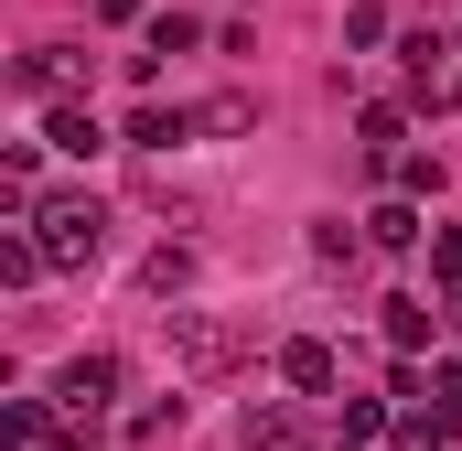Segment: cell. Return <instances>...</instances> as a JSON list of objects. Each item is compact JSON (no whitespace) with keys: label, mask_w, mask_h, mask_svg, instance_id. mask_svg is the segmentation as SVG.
<instances>
[{"label":"cell","mask_w":462,"mask_h":451,"mask_svg":"<svg viewBox=\"0 0 462 451\" xmlns=\"http://www.w3.org/2000/svg\"><path fill=\"white\" fill-rule=\"evenodd\" d=\"M32 236H43L54 269H97V247H108V205H97V194H43V205H32Z\"/></svg>","instance_id":"6da1fadb"},{"label":"cell","mask_w":462,"mask_h":451,"mask_svg":"<svg viewBox=\"0 0 462 451\" xmlns=\"http://www.w3.org/2000/svg\"><path fill=\"white\" fill-rule=\"evenodd\" d=\"M236 365H247V334H236V323H216V312H172V376L205 387V376H236Z\"/></svg>","instance_id":"7a4b0ae2"},{"label":"cell","mask_w":462,"mask_h":451,"mask_svg":"<svg viewBox=\"0 0 462 451\" xmlns=\"http://www.w3.org/2000/svg\"><path fill=\"white\" fill-rule=\"evenodd\" d=\"M54 409H65L76 430H97V419L118 409V354H108V344H87V354L54 365Z\"/></svg>","instance_id":"3957f363"},{"label":"cell","mask_w":462,"mask_h":451,"mask_svg":"<svg viewBox=\"0 0 462 451\" xmlns=\"http://www.w3.org/2000/svg\"><path fill=\"white\" fill-rule=\"evenodd\" d=\"M0 441L11 451H87V430L65 409H43V398H0Z\"/></svg>","instance_id":"277c9868"},{"label":"cell","mask_w":462,"mask_h":451,"mask_svg":"<svg viewBox=\"0 0 462 451\" xmlns=\"http://www.w3.org/2000/svg\"><path fill=\"white\" fill-rule=\"evenodd\" d=\"M280 387H291V398H334V387H345V354L323 334H291L280 344Z\"/></svg>","instance_id":"5b68a950"},{"label":"cell","mask_w":462,"mask_h":451,"mask_svg":"<svg viewBox=\"0 0 462 451\" xmlns=\"http://www.w3.org/2000/svg\"><path fill=\"white\" fill-rule=\"evenodd\" d=\"M11 87H22V97H65V87H87V54H76V43H32V54L11 65Z\"/></svg>","instance_id":"8992f818"},{"label":"cell","mask_w":462,"mask_h":451,"mask_svg":"<svg viewBox=\"0 0 462 451\" xmlns=\"http://www.w3.org/2000/svg\"><path fill=\"white\" fill-rule=\"evenodd\" d=\"M43 151H65V161H97L108 151V129L87 118V97H43Z\"/></svg>","instance_id":"52a82bcc"},{"label":"cell","mask_w":462,"mask_h":451,"mask_svg":"<svg viewBox=\"0 0 462 451\" xmlns=\"http://www.w3.org/2000/svg\"><path fill=\"white\" fill-rule=\"evenodd\" d=\"M365 247H387V258L430 247V216H420V194H387V205H365Z\"/></svg>","instance_id":"ba28073f"},{"label":"cell","mask_w":462,"mask_h":451,"mask_svg":"<svg viewBox=\"0 0 462 451\" xmlns=\"http://www.w3.org/2000/svg\"><path fill=\"white\" fill-rule=\"evenodd\" d=\"M236 441H247V451H312V419H301V398H258Z\"/></svg>","instance_id":"9c48e42d"},{"label":"cell","mask_w":462,"mask_h":451,"mask_svg":"<svg viewBox=\"0 0 462 451\" xmlns=\"http://www.w3.org/2000/svg\"><path fill=\"white\" fill-rule=\"evenodd\" d=\"M452 409H441V398H409V409H398V430H387V451H452Z\"/></svg>","instance_id":"30bf717a"},{"label":"cell","mask_w":462,"mask_h":451,"mask_svg":"<svg viewBox=\"0 0 462 451\" xmlns=\"http://www.w3.org/2000/svg\"><path fill=\"white\" fill-rule=\"evenodd\" d=\"M194 129H205V118H194V108H162V97H151V108L129 118V129H118V140H129V151H183V140H194Z\"/></svg>","instance_id":"8fae6325"},{"label":"cell","mask_w":462,"mask_h":451,"mask_svg":"<svg viewBox=\"0 0 462 451\" xmlns=\"http://www.w3.org/2000/svg\"><path fill=\"white\" fill-rule=\"evenodd\" d=\"M409 118H420V108H398V97H365V108H355V140H365V161L409 151Z\"/></svg>","instance_id":"7c38bea8"},{"label":"cell","mask_w":462,"mask_h":451,"mask_svg":"<svg viewBox=\"0 0 462 451\" xmlns=\"http://www.w3.org/2000/svg\"><path fill=\"white\" fill-rule=\"evenodd\" d=\"M430 334H441V312H430L420 290H398V301H387V344H398V354H430Z\"/></svg>","instance_id":"4fadbf2b"},{"label":"cell","mask_w":462,"mask_h":451,"mask_svg":"<svg viewBox=\"0 0 462 451\" xmlns=\"http://www.w3.org/2000/svg\"><path fill=\"white\" fill-rule=\"evenodd\" d=\"M140 43H151V54H194V43H205V22H194V11H151V22H140Z\"/></svg>","instance_id":"5bb4252c"},{"label":"cell","mask_w":462,"mask_h":451,"mask_svg":"<svg viewBox=\"0 0 462 451\" xmlns=\"http://www.w3.org/2000/svg\"><path fill=\"white\" fill-rule=\"evenodd\" d=\"M376 172H387V194H441V161L430 151H387Z\"/></svg>","instance_id":"9a60e30c"},{"label":"cell","mask_w":462,"mask_h":451,"mask_svg":"<svg viewBox=\"0 0 462 451\" xmlns=\"http://www.w3.org/2000/svg\"><path fill=\"white\" fill-rule=\"evenodd\" d=\"M398 430V398H345V441L365 451V441H387Z\"/></svg>","instance_id":"2e32d148"},{"label":"cell","mask_w":462,"mask_h":451,"mask_svg":"<svg viewBox=\"0 0 462 451\" xmlns=\"http://www.w3.org/2000/svg\"><path fill=\"white\" fill-rule=\"evenodd\" d=\"M129 441L140 451H162V441H183V398H151L140 419H129Z\"/></svg>","instance_id":"e0dca14e"},{"label":"cell","mask_w":462,"mask_h":451,"mask_svg":"<svg viewBox=\"0 0 462 451\" xmlns=\"http://www.w3.org/2000/svg\"><path fill=\"white\" fill-rule=\"evenodd\" d=\"M376 43H398V22H387L376 0H355L345 11V54H376Z\"/></svg>","instance_id":"ac0fdd59"},{"label":"cell","mask_w":462,"mask_h":451,"mask_svg":"<svg viewBox=\"0 0 462 451\" xmlns=\"http://www.w3.org/2000/svg\"><path fill=\"white\" fill-rule=\"evenodd\" d=\"M194 118H205V129L226 140V129H258V97H236V87H226V97H205V108H194Z\"/></svg>","instance_id":"d6986e66"},{"label":"cell","mask_w":462,"mask_h":451,"mask_svg":"<svg viewBox=\"0 0 462 451\" xmlns=\"http://www.w3.org/2000/svg\"><path fill=\"white\" fill-rule=\"evenodd\" d=\"M430 280L462 290V226H430Z\"/></svg>","instance_id":"ffe728a7"},{"label":"cell","mask_w":462,"mask_h":451,"mask_svg":"<svg viewBox=\"0 0 462 451\" xmlns=\"http://www.w3.org/2000/svg\"><path fill=\"white\" fill-rule=\"evenodd\" d=\"M194 280V247H151V290H183Z\"/></svg>","instance_id":"44dd1931"},{"label":"cell","mask_w":462,"mask_h":451,"mask_svg":"<svg viewBox=\"0 0 462 451\" xmlns=\"http://www.w3.org/2000/svg\"><path fill=\"white\" fill-rule=\"evenodd\" d=\"M355 247H365V236H355L345 216H323V226H312V258H355Z\"/></svg>","instance_id":"7402d4cb"},{"label":"cell","mask_w":462,"mask_h":451,"mask_svg":"<svg viewBox=\"0 0 462 451\" xmlns=\"http://www.w3.org/2000/svg\"><path fill=\"white\" fill-rule=\"evenodd\" d=\"M430 398H441V409L462 419V354H441V365H430Z\"/></svg>","instance_id":"603a6c76"},{"label":"cell","mask_w":462,"mask_h":451,"mask_svg":"<svg viewBox=\"0 0 462 451\" xmlns=\"http://www.w3.org/2000/svg\"><path fill=\"white\" fill-rule=\"evenodd\" d=\"M97 22H151V0H97Z\"/></svg>","instance_id":"cb8c5ba5"}]
</instances>
